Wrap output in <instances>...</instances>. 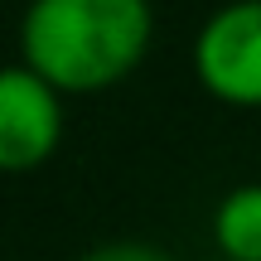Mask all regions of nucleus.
<instances>
[{"label": "nucleus", "instance_id": "4", "mask_svg": "<svg viewBox=\"0 0 261 261\" xmlns=\"http://www.w3.org/2000/svg\"><path fill=\"white\" fill-rule=\"evenodd\" d=\"M213 242L223 261H261V184H237L218 198Z\"/></svg>", "mask_w": 261, "mask_h": 261}, {"label": "nucleus", "instance_id": "3", "mask_svg": "<svg viewBox=\"0 0 261 261\" xmlns=\"http://www.w3.org/2000/svg\"><path fill=\"white\" fill-rule=\"evenodd\" d=\"M63 140V92L24 63L0 73V169L29 174L48 165Z\"/></svg>", "mask_w": 261, "mask_h": 261}, {"label": "nucleus", "instance_id": "5", "mask_svg": "<svg viewBox=\"0 0 261 261\" xmlns=\"http://www.w3.org/2000/svg\"><path fill=\"white\" fill-rule=\"evenodd\" d=\"M77 261H174L165 247L155 242H136V237H121V242H102L92 252H83Z\"/></svg>", "mask_w": 261, "mask_h": 261}, {"label": "nucleus", "instance_id": "2", "mask_svg": "<svg viewBox=\"0 0 261 261\" xmlns=\"http://www.w3.org/2000/svg\"><path fill=\"white\" fill-rule=\"evenodd\" d=\"M194 77L223 107L261 112V0H227L194 34Z\"/></svg>", "mask_w": 261, "mask_h": 261}, {"label": "nucleus", "instance_id": "1", "mask_svg": "<svg viewBox=\"0 0 261 261\" xmlns=\"http://www.w3.org/2000/svg\"><path fill=\"white\" fill-rule=\"evenodd\" d=\"M150 0H29L19 19V63L58 92H107L150 54Z\"/></svg>", "mask_w": 261, "mask_h": 261}]
</instances>
